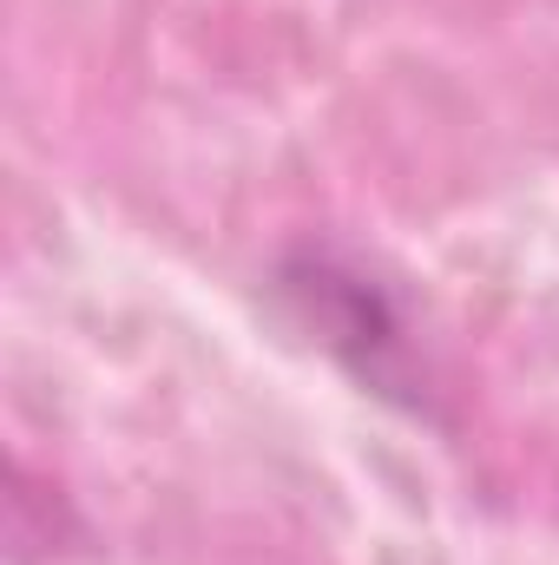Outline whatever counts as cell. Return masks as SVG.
<instances>
[{
  "instance_id": "6da1fadb",
  "label": "cell",
  "mask_w": 559,
  "mask_h": 565,
  "mask_svg": "<svg viewBox=\"0 0 559 565\" xmlns=\"http://www.w3.org/2000/svg\"><path fill=\"white\" fill-rule=\"evenodd\" d=\"M271 289L289 309V322L376 402L402 408L409 422H434V388L415 355V322L389 277H376L356 250L303 237L271 270Z\"/></svg>"
}]
</instances>
